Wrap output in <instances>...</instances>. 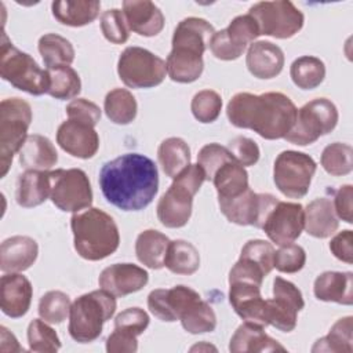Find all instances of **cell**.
Instances as JSON below:
<instances>
[{
  "instance_id": "1",
  "label": "cell",
  "mask_w": 353,
  "mask_h": 353,
  "mask_svg": "<svg viewBox=\"0 0 353 353\" xmlns=\"http://www.w3.org/2000/svg\"><path fill=\"white\" fill-rule=\"evenodd\" d=\"M99 186L112 205L123 211H141L157 194V167L148 156L125 153L102 165Z\"/></svg>"
},
{
  "instance_id": "2",
  "label": "cell",
  "mask_w": 353,
  "mask_h": 353,
  "mask_svg": "<svg viewBox=\"0 0 353 353\" xmlns=\"http://www.w3.org/2000/svg\"><path fill=\"white\" fill-rule=\"evenodd\" d=\"M295 103L283 92H237L226 106V116L232 125L248 128L259 137L273 141L284 138L296 117Z\"/></svg>"
},
{
  "instance_id": "3",
  "label": "cell",
  "mask_w": 353,
  "mask_h": 353,
  "mask_svg": "<svg viewBox=\"0 0 353 353\" xmlns=\"http://www.w3.org/2000/svg\"><path fill=\"white\" fill-rule=\"evenodd\" d=\"M214 26L197 17L182 19L172 34V48L167 57V74L176 83L196 81L204 69L203 54L210 47Z\"/></svg>"
},
{
  "instance_id": "4",
  "label": "cell",
  "mask_w": 353,
  "mask_h": 353,
  "mask_svg": "<svg viewBox=\"0 0 353 353\" xmlns=\"http://www.w3.org/2000/svg\"><path fill=\"white\" fill-rule=\"evenodd\" d=\"M76 252L87 261H101L112 255L120 244L114 219L105 211L90 207L70 218Z\"/></svg>"
},
{
  "instance_id": "5",
  "label": "cell",
  "mask_w": 353,
  "mask_h": 353,
  "mask_svg": "<svg viewBox=\"0 0 353 353\" xmlns=\"http://www.w3.org/2000/svg\"><path fill=\"white\" fill-rule=\"evenodd\" d=\"M116 307V296L102 288L80 295L70 306L69 335L79 343L95 341L102 334L103 324L114 314Z\"/></svg>"
},
{
  "instance_id": "6",
  "label": "cell",
  "mask_w": 353,
  "mask_h": 353,
  "mask_svg": "<svg viewBox=\"0 0 353 353\" xmlns=\"http://www.w3.org/2000/svg\"><path fill=\"white\" fill-rule=\"evenodd\" d=\"M205 181V174L199 164H189L172 181L157 203V218L170 229L185 226L192 215L193 197Z\"/></svg>"
},
{
  "instance_id": "7",
  "label": "cell",
  "mask_w": 353,
  "mask_h": 353,
  "mask_svg": "<svg viewBox=\"0 0 353 353\" xmlns=\"http://www.w3.org/2000/svg\"><path fill=\"white\" fill-rule=\"evenodd\" d=\"M0 74L12 87L30 95L47 94L50 88L47 69H41L29 54L18 50L6 32H3L0 50Z\"/></svg>"
},
{
  "instance_id": "8",
  "label": "cell",
  "mask_w": 353,
  "mask_h": 353,
  "mask_svg": "<svg viewBox=\"0 0 353 353\" xmlns=\"http://www.w3.org/2000/svg\"><path fill=\"white\" fill-rule=\"evenodd\" d=\"M32 108L21 98H6L0 103V167L1 178L7 175L12 157L28 138Z\"/></svg>"
},
{
  "instance_id": "9",
  "label": "cell",
  "mask_w": 353,
  "mask_h": 353,
  "mask_svg": "<svg viewBox=\"0 0 353 353\" xmlns=\"http://www.w3.org/2000/svg\"><path fill=\"white\" fill-rule=\"evenodd\" d=\"M338 109L327 98H316L305 103L296 112L295 123L285 141L298 146H306L316 142L320 137L330 134L338 124Z\"/></svg>"
},
{
  "instance_id": "10",
  "label": "cell",
  "mask_w": 353,
  "mask_h": 353,
  "mask_svg": "<svg viewBox=\"0 0 353 353\" xmlns=\"http://www.w3.org/2000/svg\"><path fill=\"white\" fill-rule=\"evenodd\" d=\"M117 73L130 88H152L167 74L165 61L142 47H127L119 58Z\"/></svg>"
},
{
  "instance_id": "11",
  "label": "cell",
  "mask_w": 353,
  "mask_h": 353,
  "mask_svg": "<svg viewBox=\"0 0 353 353\" xmlns=\"http://www.w3.org/2000/svg\"><path fill=\"white\" fill-rule=\"evenodd\" d=\"M316 168V161L309 154L296 150H284L274 160V185L285 197L302 199L310 189Z\"/></svg>"
},
{
  "instance_id": "12",
  "label": "cell",
  "mask_w": 353,
  "mask_h": 353,
  "mask_svg": "<svg viewBox=\"0 0 353 353\" xmlns=\"http://www.w3.org/2000/svg\"><path fill=\"white\" fill-rule=\"evenodd\" d=\"M248 14L256 21L261 34L276 39H290L295 36L305 22L302 11L288 0L255 3Z\"/></svg>"
},
{
  "instance_id": "13",
  "label": "cell",
  "mask_w": 353,
  "mask_h": 353,
  "mask_svg": "<svg viewBox=\"0 0 353 353\" xmlns=\"http://www.w3.org/2000/svg\"><path fill=\"white\" fill-rule=\"evenodd\" d=\"M51 201L61 211L80 212L92 204V189L87 174L80 168L51 171Z\"/></svg>"
},
{
  "instance_id": "14",
  "label": "cell",
  "mask_w": 353,
  "mask_h": 353,
  "mask_svg": "<svg viewBox=\"0 0 353 353\" xmlns=\"http://www.w3.org/2000/svg\"><path fill=\"white\" fill-rule=\"evenodd\" d=\"M277 201L279 199L273 194L255 193L248 188L234 197L218 199V205L229 222L262 229L266 215Z\"/></svg>"
},
{
  "instance_id": "15",
  "label": "cell",
  "mask_w": 353,
  "mask_h": 353,
  "mask_svg": "<svg viewBox=\"0 0 353 353\" xmlns=\"http://www.w3.org/2000/svg\"><path fill=\"white\" fill-rule=\"evenodd\" d=\"M268 302V324L283 332L296 327V316L305 307L301 290L291 281L277 276L273 280V298Z\"/></svg>"
},
{
  "instance_id": "16",
  "label": "cell",
  "mask_w": 353,
  "mask_h": 353,
  "mask_svg": "<svg viewBox=\"0 0 353 353\" xmlns=\"http://www.w3.org/2000/svg\"><path fill=\"white\" fill-rule=\"evenodd\" d=\"M262 229L276 245L294 243L303 230L302 204L279 200L266 215Z\"/></svg>"
},
{
  "instance_id": "17",
  "label": "cell",
  "mask_w": 353,
  "mask_h": 353,
  "mask_svg": "<svg viewBox=\"0 0 353 353\" xmlns=\"http://www.w3.org/2000/svg\"><path fill=\"white\" fill-rule=\"evenodd\" d=\"M261 287L247 280L229 281V302L244 321L268 327V302L261 295Z\"/></svg>"
},
{
  "instance_id": "18",
  "label": "cell",
  "mask_w": 353,
  "mask_h": 353,
  "mask_svg": "<svg viewBox=\"0 0 353 353\" xmlns=\"http://www.w3.org/2000/svg\"><path fill=\"white\" fill-rule=\"evenodd\" d=\"M200 298L197 291L186 285L157 288L148 295V307L159 320L172 323L179 320L185 310Z\"/></svg>"
},
{
  "instance_id": "19",
  "label": "cell",
  "mask_w": 353,
  "mask_h": 353,
  "mask_svg": "<svg viewBox=\"0 0 353 353\" xmlns=\"http://www.w3.org/2000/svg\"><path fill=\"white\" fill-rule=\"evenodd\" d=\"M57 143L70 156L87 160L97 154L99 149V137L95 127L79 120L68 119L58 127Z\"/></svg>"
},
{
  "instance_id": "20",
  "label": "cell",
  "mask_w": 353,
  "mask_h": 353,
  "mask_svg": "<svg viewBox=\"0 0 353 353\" xmlns=\"http://www.w3.org/2000/svg\"><path fill=\"white\" fill-rule=\"evenodd\" d=\"M149 281L148 272L134 263H114L105 268L99 277L98 284L102 290L114 296H125L142 290Z\"/></svg>"
},
{
  "instance_id": "21",
  "label": "cell",
  "mask_w": 353,
  "mask_h": 353,
  "mask_svg": "<svg viewBox=\"0 0 353 353\" xmlns=\"http://www.w3.org/2000/svg\"><path fill=\"white\" fill-rule=\"evenodd\" d=\"M33 288L30 281L19 273H6L0 280L1 312L11 317L25 316L30 307Z\"/></svg>"
},
{
  "instance_id": "22",
  "label": "cell",
  "mask_w": 353,
  "mask_h": 353,
  "mask_svg": "<svg viewBox=\"0 0 353 353\" xmlns=\"http://www.w3.org/2000/svg\"><path fill=\"white\" fill-rule=\"evenodd\" d=\"M123 14L128 29L139 36H157L164 28V15L160 8L149 0L123 1Z\"/></svg>"
},
{
  "instance_id": "23",
  "label": "cell",
  "mask_w": 353,
  "mask_h": 353,
  "mask_svg": "<svg viewBox=\"0 0 353 353\" xmlns=\"http://www.w3.org/2000/svg\"><path fill=\"white\" fill-rule=\"evenodd\" d=\"M248 72L256 79H273L279 76L284 66L283 50L272 41H254L245 55Z\"/></svg>"
},
{
  "instance_id": "24",
  "label": "cell",
  "mask_w": 353,
  "mask_h": 353,
  "mask_svg": "<svg viewBox=\"0 0 353 353\" xmlns=\"http://www.w3.org/2000/svg\"><path fill=\"white\" fill-rule=\"evenodd\" d=\"M39 245L29 236H12L0 247V269L4 273H19L29 269L37 259Z\"/></svg>"
},
{
  "instance_id": "25",
  "label": "cell",
  "mask_w": 353,
  "mask_h": 353,
  "mask_svg": "<svg viewBox=\"0 0 353 353\" xmlns=\"http://www.w3.org/2000/svg\"><path fill=\"white\" fill-rule=\"evenodd\" d=\"M338 226L339 221L328 197L314 199L303 210V229L312 237L327 239L338 230Z\"/></svg>"
},
{
  "instance_id": "26",
  "label": "cell",
  "mask_w": 353,
  "mask_h": 353,
  "mask_svg": "<svg viewBox=\"0 0 353 353\" xmlns=\"http://www.w3.org/2000/svg\"><path fill=\"white\" fill-rule=\"evenodd\" d=\"M353 273L352 272H323L313 284L314 296L323 302L341 305L353 303Z\"/></svg>"
},
{
  "instance_id": "27",
  "label": "cell",
  "mask_w": 353,
  "mask_h": 353,
  "mask_svg": "<svg viewBox=\"0 0 353 353\" xmlns=\"http://www.w3.org/2000/svg\"><path fill=\"white\" fill-rule=\"evenodd\" d=\"M229 350L232 353L247 352H285V347L276 339L269 336L263 327L244 321L237 327L229 342Z\"/></svg>"
},
{
  "instance_id": "28",
  "label": "cell",
  "mask_w": 353,
  "mask_h": 353,
  "mask_svg": "<svg viewBox=\"0 0 353 353\" xmlns=\"http://www.w3.org/2000/svg\"><path fill=\"white\" fill-rule=\"evenodd\" d=\"M51 193V171L26 170L17 182L15 199L23 208L43 204Z\"/></svg>"
},
{
  "instance_id": "29",
  "label": "cell",
  "mask_w": 353,
  "mask_h": 353,
  "mask_svg": "<svg viewBox=\"0 0 353 353\" xmlns=\"http://www.w3.org/2000/svg\"><path fill=\"white\" fill-rule=\"evenodd\" d=\"M19 153V163L26 170L48 171L58 161V153L52 142L43 135H28Z\"/></svg>"
},
{
  "instance_id": "30",
  "label": "cell",
  "mask_w": 353,
  "mask_h": 353,
  "mask_svg": "<svg viewBox=\"0 0 353 353\" xmlns=\"http://www.w3.org/2000/svg\"><path fill=\"white\" fill-rule=\"evenodd\" d=\"M101 1L97 0H63L52 1L51 11L54 18L66 26L80 28L97 19Z\"/></svg>"
},
{
  "instance_id": "31",
  "label": "cell",
  "mask_w": 353,
  "mask_h": 353,
  "mask_svg": "<svg viewBox=\"0 0 353 353\" xmlns=\"http://www.w3.org/2000/svg\"><path fill=\"white\" fill-rule=\"evenodd\" d=\"M170 239L159 230L146 229L141 232L135 241V254L138 261L150 268L161 269L164 266V259Z\"/></svg>"
},
{
  "instance_id": "32",
  "label": "cell",
  "mask_w": 353,
  "mask_h": 353,
  "mask_svg": "<svg viewBox=\"0 0 353 353\" xmlns=\"http://www.w3.org/2000/svg\"><path fill=\"white\" fill-rule=\"evenodd\" d=\"M211 182L216 189L218 199L234 197L250 188L248 172L236 160H230L219 167Z\"/></svg>"
},
{
  "instance_id": "33",
  "label": "cell",
  "mask_w": 353,
  "mask_h": 353,
  "mask_svg": "<svg viewBox=\"0 0 353 353\" xmlns=\"http://www.w3.org/2000/svg\"><path fill=\"white\" fill-rule=\"evenodd\" d=\"M164 266L175 274H193L200 268L199 250L186 240L170 241Z\"/></svg>"
},
{
  "instance_id": "34",
  "label": "cell",
  "mask_w": 353,
  "mask_h": 353,
  "mask_svg": "<svg viewBox=\"0 0 353 353\" xmlns=\"http://www.w3.org/2000/svg\"><path fill=\"white\" fill-rule=\"evenodd\" d=\"M157 159L164 174L174 179L190 164V149L182 138L171 137L160 143Z\"/></svg>"
},
{
  "instance_id": "35",
  "label": "cell",
  "mask_w": 353,
  "mask_h": 353,
  "mask_svg": "<svg viewBox=\"0 0 353 353\" xmlns=\"http://www.w3.org/2000/svg\"><path fill=\"white\" fill-rule=\"evenodd\" d=\"M39 52L47 69L69 66L74 61L72 43L57 33H47L39 39Z\"/></svg>"
},
{
  "instance_id": "36",
  "label": "cell",
  "mask_w": 353,
  "mask_h": 353,
  "mask_svg": "<svg viewBox=\"0 0 353 353\" xmlns=\"http://www.w3.org/2000/svg\"><path fill=\"white\" fill-rule=\"evenodd\" d=\"M103 109L112 123L125 125L135 120L138 105L135 97L128 90L114 88L106 94Z\"/></svg>"
},
{
  "instance_id": "37",
  "label": "cell",
  "mask_w": 353,
  "mask_h": 353,
  "mask_svg": "<svg viewBox=\"0 0 353 353\" xmlns=\"http://www.w3.org/2000/svg\"><path fill=\"white\" fill-rule=\"evenodd\" d=\"M290 76L298 88L313 90L323 83L325 77V65L317 57L302 55L291 63Z\"/></svg>"
},
{
  "instance_id": "38",
  "label": "cell",
  "mask_w": 353,
  "mask_h": 353,
  "mask_svg": "<svg viewBox=\"0 0 353 353\" xmlns=\"http://www.w3.org/2000/svg\"><path fill=\"white\" fill-rule=\"evenodd\" d=\"M353 317L346 316L334 323L330 332L317 339L312 352H346L353 350Z\"/></svg>"
},
{
  "instance_id": "39",
  "label": "cell",
  "mask_w": 353,
  "mask_h": 353,
  "mask_svg": "<svg viewBox=\"0 0 353 353\" xmlns=\"http://www.w3.org/2000/svg\"><path fill=\"white\" fill-rule=\"evenodd\" d=\"M50 77L48 95L55 99H72L81 91V80L72 66H58L47 69Z\"/></svg>"
},
{
  "instance_id": "40",
  "label": "cell",
  "mask_w": 353,
  "mask_h": 353,
  "mask_svg": "<svg viewBox=\"0 0 353 353\" xmlns=\"http://www.w3.org/2000/svg\"><path fill=\"white\" fill-rule=\"evenodd\" d=\"M182 327L189 334L211 332L216 327V316L214 309L201 298L193 302L179 319Z\"/></svg>"
},
{
  "instance_id": "41",
  "label": "cell",
  "mask_w": 353,
  "mask_h": 353,
  "mask_svg": "<svg viewBox=\"0 0 353 353\" xmlns=\"http://www.w3.org/2000/svg\"><path fill=\"white\" fill-rule=\"evenodd\" d=\"M321 167L334 176L347 175L353 170V149L347 143L334 142L324 148L321 153Z\"/></svg>"
},
{
  "instance_id": "42",
  "label": "cell",
  "mask_w": 353,
  "mask_h": 353,
  "mask_svg": "<svg viewBox=\"0 0 353 353\" xmlns=\"http://www.w3.org/2000/svg\"><path fill=\"white\" fill-rule=\"evenodd\" d=\"M29 350L36 353H55L61 349V341L52 327L43 319H34L28 325Z\"/></svg>"
},
{
  "instance_id": "43",
  "label": "cell",
  "mask_w": 353,
  "mask_h": 353,
  "mask_svg": "<svg viewBox=\"0 0 353 353\" xmlns=\"http://www.w3.org/2000/svg\"><path fill=\"white\" fill-rule=\"evenodd\" d=\"M70 298L62 291H48L39 301V314L50 324H59L69 316Z\"/></svg>"
},
{
  "instance_id": "44",
  "label": "cell",
  "mask_w": 353,
  "mask_h": 353,
  "mask_svg": "<svg viewBox=\"0 0 353 353\" xmlns=\"http://www.w3.org/2000/svg\"><path fill=\"white\" fill-rule=\"evenodd\" d=\"M190 110L196 120L200 123H214L222 110V98L214 90H203L194 94Z\"/></svg>"
},
{
  "instance_id": "45",
  "label": "cell",
  "mask_w": 353,
  "mask_h": 353,
  "mask_svg": "<svg viewBox=\"0 0 353 353\" xmlns=\"http://www.w3.org/2000/svg\"><path fill=\"white\" fill-rule=\"evenodd\" d=\"M225 30L229 40L243 50H245L248 44H252L254 40L261 36L256 21L250 14L233 18Z\"/></svg>"
},
{
  "instance_id": "46",
  "label": "cell",
  "mask_w": 353,
  "mask_h": 353,
  "mask_svg": "<svg viewBox=\"0 0 353 353\" xmlns=\"http://www.w3.org/2000/svg\"><path fill=\"white\" fill-rule=\"evenodd\" d=\"M101 30L105 39L113 44H123L128 40L130 29L121 10L110 8L101 15Z\"/></svg>"
},
{
  "instance_id": "47",
  "label": "cell",
  "mask_w": 353,
  "mask_h": 353,
  "mask_svg": "<svg viewBox=\"0 0 353 353\" xmlns=\"http://www.w3.org/2000/svg\"><path fill=\"white\" fill-rule=\"evenodd\" d=\"M230 160L234 159L232 157L228 148L215 142L204 145L197 154V164L203 168L205 174V181H211L216 170Z\"/></svg>"
},
{
  "instance_id": "48",
  "label": "cell",
  "mask_w": 353,
  "mask_h": 353,
  "mask_svg": "<svg viewBox=\"0 0 353 353\" xmlns=\"http://www.w3.org/2000/svg\"><path fill=\"white\" fill-rule=\"evenodd\" d=\"M306 263V252L298 244H287L281 245L277 251H274L273 268H276L281 273H296Z\"/></svg>"
},
{
  "instance_id": "49",
  "label": "cell",
  "mask_w": 353,
  "mask_h": 353,
  "mask_svg": "<svg viewBox=\"0 0 353 353\" xmlns=\"http://www.w3.org/2000/svg\"><path fill=\"white\" fill-rule=\"evenodd\" d=\"M240 256H244V258H248V259L256 262L269 274L273 269L274 248H273L272 243L261 240V239H255V240H250L244 244V247L241 248Z\"/></svg>"
},
{
  "instance_id": "50",
  "label": "cell",
  "mask_w": 353,
  "mask_h": 353,
  "mask_svg": "<svg viewBox=\"0 0 353 353\" xmlns=\"http://www.w3.org/2000/svg\"><path fill=\"white\" fill-rule=\"evenodd\" d=\"M228 150L230 152L232 157L243 167L254 165L261 156L259 146L256 142L247 137H236L228 143Z\"/></svg>"
},
{
  "instance_id": "51",
  "label": "cell",
  "mask_w": 353,
  "mask_h": 353,
  "mask_svg": "<svg viewBox=\"0 0 353 353\" xmlns=\"http://www.w3.org/2000/svg\"><path fill=\"white\" fill-rule=\"evenodd\" d=\"M149 314L141 307H128L114 319V328H121L134 335H141L149 325Z\"/></svg>"
},
{
  "instance_id": "52",
  "label": "cell",
  "mask_w": 353,
  "mask_h": 353,
  "mask_svg": "<svg viewBox=\"0 0 353 353\" xmlns=\"http://www.w3.org/2000/svg\"><path fill=\"white\" fill-rule=\"evenodd\" d=\"M66 114H68V119L79 120L95 127L101 119V109L97 103L91 101H87L84 98H77V99H73L66 106Z\"/></svg>"
},
{
  "instance_id": "53",
  "label": "cell",
  "mask_w": 353,
  "mask_h": 353,
  "mask_svg": "<svg viewBox=\"0 0 353 353\" xmlns=\"http://www.w3.org/2000/svg\"><path fill=\"white\" fill-rule=\"evenodd\" d=\"M210 50L212 55L221 61H234L241 57L244 52L243 48L234 46L229 37L225 29L215 32L210 41Z\"/></svg>"
},
{
  "instance_id": "54",
  "label": "cell",
  "mask_w": 353,
  "mask_h": 353,
  "mask_svg": "<svg viewBox=\"0 0 353 353\" xmlns=\"http://www.w3.org/2000/svg\"><path fill=\"white\" fill-rule=\"evenodd\" d=\"M138 350L137 335L121 328H114L106 339V352L109 353H134Z\"/></svg>"
},
{
  "instance_id": "55",
  "label": "cell",
  "mask_w": 353,
  "mask_h": 353,
  "mask_svg": "<svg viewBox=\"0 0 353 353\" xmlns=\"http://www.w3.org/2000/svg\"><path fill=\"white\" fill-rule=\"evenodd\" d=\"M330 250L332 255L345 262V263H353V233L350 229L342 230L338 234H335L330 241Z\"/></svg>"
},
{
  "instance_id": "56",
  "label": "cell",
  "mask_w": 353,
  "mask_h": 353,
  "mask_svg": "<svg viewBox=\"0 0 353 353\" xmlns=\"http://www.w3.org/2000/svg\"><path fill=\"white\" fill-rule=\"evenodd\" d=\"M352 197H353V186L352 185H343L335 192L334 201H332L338 219H342L346 223L353 222Z\"/></svg>"
},
{
  "instance_id": "57",
  "label": "cell",
  "mask_w": 353,
  "mask_h": 353,
  "mask_svg": "<svg viewBox=\"0 0 353 353\" xmlns=\"http://www.w3.org/2000/svg\"><path fill=\"white\" fill-rule=\"evenodd\" d=\"M0 334H1V352H23V349L19 346L14 334L10 332L4 325L0 327Z\"/></svg>"
},
{
  "instance_id": "58",
  "label": "cell",
  "mask_w": 353,
  "mask_h": 353,
  "mask_svg": "<svg viewBox=\"0 0 353 353\" xmlns=\"http://www.w3.org/2000/svg\"><path fill=\"white\" fill-rule=\"evenodd\" d=\"M194 350H199V352L200 350H214V352H216V347L212 346V345H208L205 342H201V343H197L193 347H190V352H194Z\"/></svg>"
}]
</instances>
